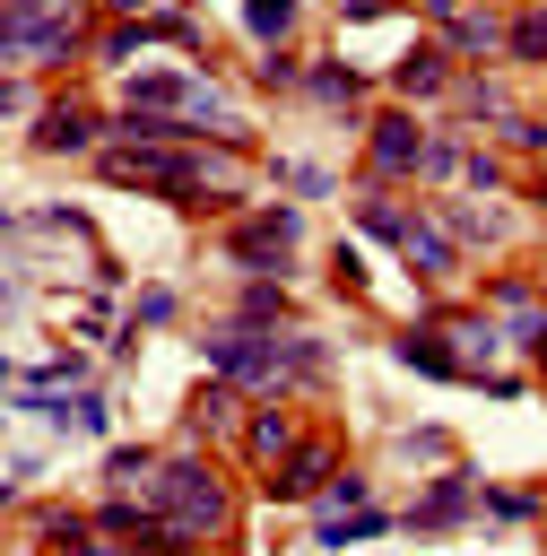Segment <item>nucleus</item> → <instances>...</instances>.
<instances>
[{
	"label": "nucleus",
	"mask_w": 547,
	"mask_h": 556,
	"mask_svg": "<svg viewBox=\"0 0 547 556\" xmlns=\"http://www.w3.org/2000/svg\"><path fill=\"white\" fill-rule=\"evenodd\" d=\"M148 504L165 513L174 547H191V539H226V521H234V495H226V478H217L200 452H165L156 478H148Z\"/></svg>",
	"instance_id": "f257e3e1"
},
{
	"label": "nucleus",
	"mask_w": 547,
	"mask_h": 556,
	"mask_svg": "<svg viewBox=\"0 0 547 556\" xmlns=\"http://www.w3.org/2000/svg\"><path fill=\"white\" fill-rule=\"evenodd\" d=\"M69 52H87V17L69 0H0V61L52 70Z\"/></svg>",
	"instance_id": "f03ea898"
},
{
	"label": "nucleus",
	"mask_w": 547,
	"mask_h": 556,
	"mask_svg": "<svg viewBox=\"0 0 547 556\" xmlns=\"http://www.w3.org/2000/svg\"><path fill=\"white\" fill-rule=\"evenodd\" d=\"M295 243H304V208H287V200L243 208V217L226 226V261H234V269H269V278H287Z\"/></svg>",
	"instance_id": "7ed1b4c3"
},
{
	"label": "nucleus",
	"mask_w": 547,
	"mask_h": 556,
	"mask_svg": "<svg viewBox=\"0 0 547 556\" xmlns=\"http://www.w3.org/2000/svg\"><path fill=\"white\" fill-rule=\"evenodd\" d=\"M330 469H339V434H295L269 460V504H321Z\"/></svg>",
	"instance_id": "20e7f679"
},
{
	"label": "nucleus",
	"mask_w": 547,
	"mask_h": 556,
	"mask_svg": "<svg viewBox=\"0 0 547 556\" xmlns=\"http://www.w3.org/2000/svg\"><path fill=\"white\" fill-rule=\"evenodd\" d=\"M365 182H408L417 174V156H425V130H417V113L408 104H391V113H373L365 122Z\"/></svg>",
	"instance_id": "39448f33"
},
{
	"label": "nucleus",
	"mask_w": 547,
	"mask_h": 556,
	"mask_svg": "<svg viewBox=\"0 0 547 556\" xmlns=\"http://www.w3.org/2000/svg\"><path fill=\"white\" fill-rule=\"evenodd\" d=\"M113 139V122L96 113V104H78V96H52L43 113H35V148L43 156H87V148H104Z\"/></svg>",
	"instance_id": "423d86ee"
},
{
	"label": "nucleus",
	"mask_w": 547,
	"mask_h": 556,
	"mask_svg": "<svg viewBox=\"0 0 547 556\" xmlns=\"http://www.w3.org/2000/svg\"><path fill=\"white\" fill-rule=\"evenodd\" d=\"M469 513H478V478H469V469H443V478L399 513V530H408V539H443V530H460Z\"/></svg>",
	"instance_id": "0eeeda50"
},
{
	"label": "nucleus",
	"mask_w": 547,
	"mask_h": 556,
	"mask_svg": "<svg viewBox=\"0 0 547 556\" xmlns=\"http://www.w3.org/2000/svg\"><path fill=\"white\" fill-rule=\"evenodd\" d=\"M391 356H399L408 374H425V382H469V356L451 348V330H443V313H425L417 330H399V339H391Z\"/></svg>",
	"instance_id": "6e6552de"
},
{
	"label": "nucleus",
	"mask_w": 547,
	"mask_h": 556,
	"mask_svg": "<svg viewBox=\"0 0 547 556\" xmlns=\"http://www.w3.org/2000/svg\"><path fill=\"white\" fill-rule=\"evenodd\" d=\"M434 43L443 52H504V17L478 0H434Z\"/></svg>",
	"instance_id": "1a4fd4ad"
},
{
	"label": "nucleus",
	"mask_w": 547,
	"mask_h": 556,
	"mask_svg": "<svg viewBox=\"0 0 547 556\" xmlns=\"http://www.w3.org/2000/svg\"><path fill=\"white\" fill-rule=\"evenodd\" d=\"M391 87H399V104H434V96L451 87V52H443V43H408L399 70H391Z\"/></svg>",
	"instance_id": "9d476101"
},
{
	"label": "nucleus",
	"mask_w": 547,
	"mask_h": 556,
	"mask_svg": "<svg viewBox=\"0 0 547 556\" xmlns=\"http://www.w3.org/2000/svg\"><path fill=\"white\" fill-rule=\"evenodd\" d=\"M182 417H191V434H234V426H243V382L208 374V382L191 391V408H182Z\"/></svg>",
	"instance_id": "9b49d317"
},
{
	"label": "nucleus",
	"mask_w": 547,
	"mask_h": 556,
	"mask_svg": "<svg viewBox=\"0 0 547 556\" xmlns=\"http://www.w3.org/2000/svg\"><path fill=\"white\" fill-rule=\"evenodd\" d=\"M295 96H304V104H321V113H356V104H365V78H356L347 61H313Z\"/></svg>",
	"instance_id": "f8f14e48"
},
{
	"label": "nucleus",
	"mask_w": 547,
	"mask_h": 556,
	"mask_svg": "<svg viewBox=\"0 0 547 556\" xmlns=\"http://www.w3.org/2000/svg\"><path fill=\"white\" fill-rule=\"evenodd\" d=\"M356 226H365L373 243H391V252H408V235H417L425 217H417L408 200H391V191H365V200H356Z\"/></svg>",
	"instance_id": "ddd939ff"
},
{
	"label": "nucleus",
	"mask_w": 547,
	"mask_h": 556,
	"mask_svg": "<svg viewBox=\"0 0 547 556\" xmlns=\"http://www.w3.org/2000/svg\"><path fill=\"white\" fill-rule=\"evenodd\" d=\"M295 434H304V426H295L287 408H243V460H260V469H269Z\"/></svg>",
	"instance_id": "4468645a"
},
{
	"label": "nucleus",
	"mask_w": 547,
	"mask_h": 556,
	"mask_svg": "<svg viewBox=\"0 0 547 556\" xmlns=\"http://www.w3.org/2000/svg\"><path fill=\"white\" fill-rule=\"evenodd\" d=\"M287 313H295V304H287V287H278L269 269H252V278H243V295H234V321H260V330H287Z\"/></svg>",
	"instance_id": "2eb2a0df"
},
{
	"label": "nucleus",
	"mask_w": 547,
	"mask_h": 556,
	"mask_svg": "<svg viewBox=\"0 0 547 556\" xmlns=\"http://www.w3.org/2000/svg\"><path fill=\"white\" fill-rule=\"evenodd\" d=\"M504 52H512V61H538V70H547V0H521V9L504 17Z\"/></svg>",
	"instance_id": "dca6fc26"
},
{
	"label": "nucleus",
	"mask_w": 547,
	"mask_h": 556,
	"mask_svg": "<svg viewBox=\"0 0 547 556\" xmlns=\"http://www.w3.org/2000/svg\"><path fill=\"white\" fill-rule=\"evenodd\" d=\"M304 0H243V43H287Z\"/></svg>",
	"instance_id": "f3484780"
},
{
	"label": "nucleus",
	"mask_w": 547,
	"mask_h": 556,
	"mask_svg": "<svg viewBox=\"0 0 547 556\" xmlns=\"http://www.w3.org/2000/svg\"><path fill=\"white\" fill-rule=\"evenodd\" d=\"M87 382H96V365L69 348V356H43V365L26 374V400H43V391H87Z\"/></svg>",
	"instance_id": "a211bd4d"
},
{
	"label": "nucleus",
	"mask_w": 547,
	"mask_h": 556,
	"mask_svg": "<svg viewBox=\"0 0 547 556\" xmlns=\"http://www.w3.org/2000/svg\"><path fill=\"white\" fill-rule=\"evenodd\" d=\"M156 460H165V452H148V443H122V452H104V486H139V495H148Z\"/></svg>",
	"instance_id": "6ab92c4d"
},
{
	"label": "nucleus",
	"mask_w": 547,
	"mask_h": 556,
	"mask_svg": "<svg viewBox=\"0 0 547 556\" xmlns=\"http://www.w3.org/2000/svg\"><path fill=\"white\" fill-rule=\"evenodd\" d=\"M252 78H260V96H295V87H304V61H295L287 43H260V70H252Z\"/></svg>",
	"instance_id": "aec40b11"
},
{
	"label": "nucleus",
	"mask_w": 547,
	"mask_h": 556,
	"mask_svg": "<svg viewBox=\"0 0 547 556\" xmlns=\"http://www.w3.org/2000/svg\"><path fill=\"white\" fill-rule=\"evenodd\" d=\"M478 504H486L495 521H538V513H547L538 486H478Z\"/></svg>",
	"instance_id": "412c9836"
},
{
	"label": "nucleus",
	"mask_w": 547,
	"mask_h": 556,
	"mask_svg": "<svg viewBox=\"0 0 547 556\" xmlns=\"http://www.w3.org/2000/svg\"><path fill=\"white\" fill-rule=\"evenodd\" d=\"M35 539H43V547H96V521H78V513H35Z\"/></svg>",
	"instance_id": "4be33fe9"
},
{
	"label": "nucleus",
	"mask_w": 547,
	"mask_h": 556,
	"mask_svg": "<svg viewBox=\"0 0 547 556\" xmlns=\"http://www.w3.org/2000/svg\"><path fill=\"white\" fill-rule=\"evenodd\" d=\"M460 156H469L460 139H425V156H417V174H425V182H451V174H460Z\"/></svg>",
	"instance_id": "5701e85b"
},
{
	"label": "nucleus",
	"mask_w": 547,
	"mask_h": 556,
	"mask_svg": "<svg viewBox=\"0 0 547 556\" xmlns=\"http://www.w3.org/2000/svg\"><path fill=\"white\" fill-rule=\"evenodd\" d=\"M321 504H373V478H365V469H330Z\"/></svg>",
	"instance_id": "b1692460"
},
{
	"label": "nucleus",
	"mask_w": 547,
	"mask_h": 556,
	"mask_svg": "<svg viewBox=\"0 0 547 556\" xmlns=\"http://www.w3.org/2000/svg\"><path fill=\"white\" fill-rule=\"evenodd\" d=\"M174 313H182L174 287H139V330H156V321H174Z\"/></svg>",
	"instance_id": "393cba45"
},
{
	"label": "nucleus",
	"mask_w": 547,
	"mask_h": 556,
	"mask_svg": "<svg viewBox=\"0 0 547 556\" xmlns=\"http://www.w3.org/2000/svg\"><path fill=\"white\" fill-rule=\"evenodd\" d=\"M451 452V434L443 426H417V434H399V460H443Z\"/></svg>",
	"instance_id": "a878e982"
},
{
	"label": "nucleus",
	"mask_w": 547,
	"mask_h": 556,
	"mask_svg": "<svg viewBox=\"0 0 547 556\" xmlns=\"http://www.w3.org/2000/svg\"><path fill=\"white\" fill-rule=\"evenodd\" d=\"M330 269H339V295H365V261H356L347 243H339V261H330Z\"/></svg>",
	"instance_id": "bb28decb"
},
{
	"label": "nucleus",
	"mask_w": 547,
	"mask_h": 556,
	"mask_svg": "<svg viewBox=\"0 0 547 556\" xmlns=\"http://www.w3.org/2000/svg\"><path fill=\"white\" fill-rule=\"evenodd\" d=\"M0 113H35V78H0Z\"/></svg>",
	"instance_id": "cd10ccee"
},
{
	"label": "nucleus",
	"mask_w": 547,
	"mask_h": 556,
	"mask_svg": "<svg viewBox=\"0 0 547 556\" xmlns=\"http://www.w3.org/2000/svg\"><path fill=\"white\" fill-rule=\"evenodd\" d=\"M339 17L347 26H373V17H391V0H339Z\"/></svg>",
	"instance_id": "c85d7f7f"
},
{
	"label": "nucleus",
	"mask_w": 547,
	"mask_h": 556,
	"mask_svg": "<svg viewBox=\"0 0 547 556\" xmlns=\"http://www.w3.org/2000/svg\"><path fill=\"white\" fill-rule=\"evenodd\" d=\"M104 9H113V17H148V0H104Z\"/></svg>",
	"instance_id": "c756f323"
},
{
	"label": "nucleus",
	"mask_w": 547,
	"mask_h": 556,
	"mask_svg": "<svg viewBox=\"0 0 547 556\" xmlns=\"http://www.w3.org/2000/svg\"><path fill=\"white\" fill-rule=\"evenodd\" d=\"M9 304H17V278H9V269H0V313H9Z\"/></svg>",
	"instance_id": "7c9ffc66"
},
{
	"label": "nucleus",
	"mask_w": 547,
	"mask_h": 556,
	"mask_svg": "<svg viewBox=\"0 0 547 556\" xmlns=\"http://www.w3.org/2000/svg\"><path fill=\"white\" fill-rule=\"evenodd\" d=\"M9 504H17V478H0V513H9Z\"/></svg>",
	"instance_id": "2f4dec72"
},
{
	"label": "nucleus",
	"mask_w": 547,
	"mask_h": 556,
	"mask_svg": "<svg viewBox=\"0 0 547 556\" xmlns=\"http://www.w3.org/2000/svg\"><path fill=\"white\" fill-rule=\"evenodd\" d=\"M9 226H17V217H9V200H0V235H9Z\"/></svg>",
	"instance_id": "473e14b6"
},
{
	"label": "nucleus",
	"mask_w": 547,
	"mask_h": 556,
	"mask_svg": "<svg viewBox=\"0 0 547 556\" xmlns=\"http://www.w3.org/2000/svg\"><path fill=\"white\" fill-rule=\"evenodd\" d=\"M530 356H538V374H547V339H538V348H530Z\"/></svg>",
	"instance_id": "72a5a7b5"
},
{
	"label": "nucleus",
	"mask_w": 547,
	"mask_h": 556,
	"mask_svg": "<svg viewBox=\"0 0 547 556\" xmlns=\"http://www.w3.org/2000/svg\"><path fill=\"white\" fill-rule=\"evenodd\" d=\"M0 382H9V356H0Z\"/></svg>",
	"instance_id": "f704fd0d"
},
{
	"label": "nucleus",
	"mask_w": 547,
	"mask_h": 556,
	"mask_svg": "<svg viewBox=\"0 0 547 556\" xmlns=\"http://www.w3.org/2000/svg\"><path fill=\"white\" fill-rule=\"evenodd\" d=\"M538 539H547V513H538Z\"/></svg>",
	"instance_id": "c9c22d12"
}]
</instances>
